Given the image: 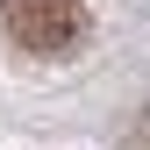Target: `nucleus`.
I'll return each instance as SVG.
<instances>
[{"instance_id":"nucleus-1","label":"nucleus","mask_w":150,"mask_h":150,"mask_svg":"<svg viewBox=\"0 0 150 150\" xmlns=\"http://www.w3.org/2000/svg\"><path fill=\"white\" fill-rule=\"evenodd\" d=\"M0 22L29 57H71L86 43V7L79 0H0Z\"/></svg>"}]
</instances>
